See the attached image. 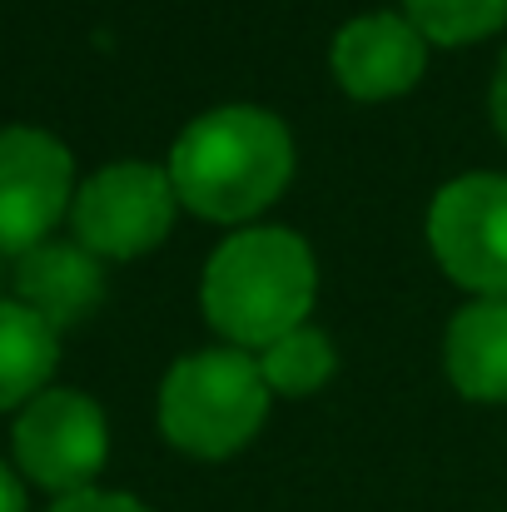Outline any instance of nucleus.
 Returning <instances> with one entry per match:
<instances>
[{
    "label": "nucleus",
    "instance_id": "obj_1",
    "mask_svg": "<svg viewBox=\"0 0 507 512\" xmlns=\"http://www.w3.org/2000/svg\"><path fill=\"white\" fill-rule=\"evenodd\" d=\"M165 170L179 209L209 224H249L289 189L294 140L259 105H219L179 130Z\"/></svg>",
    "mask_w": 507,
    "mask_h": 512
},
{
    "label": "nucleus",
    "instance_id": "obj_2",
    "mask_svg": "<svg viewBox=\"0 0 507 512\" xmlns=\"http://www.w3.org/2000/svg\"><path fill=\"white\" fill-rule=\"evenodd\" d=\"M319 294V264L314 249L279 224H249L229 234L199 284L204 319L229 348H269L289 329L309 324Z\"/></svg>",
    "mask_w": 507,
    "mask_h": 512
},
{
    "label": "nucleus",
    "instance_id": "obj_3",
    "mask_svg": "<svg viewBox=\"0 0 507 512\" xmlns=\"http://www.w3.org/2000/svg\"><path fill=\"white\" fill-rule=\"evenodd\" d=\"M269 383L259 358L244 348H199L184 353L160 383V433L179 453L219 463L234 458L269 418Z\"/></svg>",
    "mask_w": 507,
    "mask_h": 512
},
{
    "label": "nucleus",
    "instance_id": "obj_4",
    "mask_svg": "<svg viewBox=\"0 0 507 512\" xmlns=\"http://www.w3.org/2000/svg\"><path fill=\"white\" fill-rule=\"evenodd\" d=\"M174 214H179V194L169 184L165 165L120 160V165L95 170L75 189L70 229L95 259L125 264L165 244Z\"/></svg>",
    "mask_w": 507,
    "mask_h": 512
},
{
    "label": "nucleus",
    "instance_id": "obj_5",
    "mask_svg": "<svg viewBox=\"0 0 507 512\" xmlns=\"http://www.w3.org/2000/svg\"><path fill=\"white\" fill-rule=\"evenodd\" d=\"M428 249L473 299H507V174H458L428 204Z\"/></svg>",
    "mask_w": 507,
    "mask_h": 512
},
{
    "label": "nucleus",
    "instance_id": "obj_6",
    "mask_svg": "<svg viewBox=\"0 0 507 512\" xmlns=\"http://www.w3.org/2000/svg\"><path fill=\"white\" fill-rule=\"evenodd\" d=\"M15 468L65 498L80 488H95L105 458H110V423L100 413V403L80 388H45L40 398H30L15 413Z\"/></svg>",
    "mask_w": 507,
    "mask_h": 512
},
{
    "label": "nucleus",
    "instance_id": "obj_7",
    "mask_svg": "<svg viewBox=\"0 0 507 512\" xmlns=\"http://www.w3.org/2000/svg\"><path fill=\"white\" fill-rule=\"evenodd\" d=\"M75 189V155L50 130H0V254L20 259L25 249L55 239V224L75 204Z\"/></svg>",
    "mask_w": 507,
    "mask_h": 512
},
{
    "label": "nucleus",
    "instance_id": "obj_8",
    "mask_svg": "<svg viewBox=\"0 0 507 512\" xmlns=\"http://www.w3.org/2000/svg\"><path fill=\"white\" fill-rule=\"evenodd\" d=\"M329 65H334V80L343 95L368 100V105L398 100L423 80L428 40L418 35V25L408 15L368 10V15H353L348 25H338Z\"/></svg>",
    "mask_w": 507,
    "mask_h": 512
},
{
    "label": "nucleus",
    "instance_id": "obj_9",
    "mask_svg": "<svg viewBox=\"0 0 507 512\" xmlns=\"http://www.w3.org/2000/svg\"><path fill=\"white\" fill-rule=\"evenodd\" d=\"M105 259H95L80 239H45L15 259V299L35 309L50 329L85 324L105 299Z\"/></svg>",
    "mask_w": 507,
    "mask_h": 512
},
{
    "label": "nucleus",
    "instance_id": "obj_10",
    "mask_svg": "<svg viewBox=\"0 0 507 512\" xmlns=\"http://www.w3.org/2000/svg\"><path fill=\"white\" fill-rule=\"evenodd\" d=\"M443 363L468 403H507V299H473L453 314Z\"/></svg>",
    "mask_w": 507,
    "mask_h": 512
},
{
    "label": "nucleus",
    "instance_id": "obj_11",
    "mask_svg": "<svg viewBox=\"0 0 507 512\" xmlns=\"http://www.w3.org/2000/svg\"><path fill=\"white\" fill-rule=\"evenodd\" d=\"M60 363V329H50L15 294L0 299V413L40 398Z\"/></svg>",
    "mask_w": 507,
    "mask_h": 512
},
{
    "label": "nucleus",
    "instance_id": "obj_12",
    "mask_svg": "<svg viewBox=\"0 0 507 512\" xmlns=\"http://www.w3.org/2000/svg\"><path fill=\"white\" fill-rule=\"evenodd\" d=\"M334 368H338L334 343L314 324H299L284 339L259 348V373H264L269 393H279V398H309V393H319L334 378Z\"/></svg>",
    "mask_w": 507,
    "mask_h": 512
},
{
    "label": "nucleus",
    "instance_id": "obj_13",
    "mask_svg": "<svg viewBox=\"0 0 507 512\" xmlns=\"http://www.w3.org/2000/svg\"><path fill=\"white\" fill-rule=\"evenodd\" d=\"M403 15L428 45H478L507 25V0H403Z\"/></svg>",
    "mask_w": 507,
    "mask_h": 512
},
{
    "label": "nucleus",
    "instance_id": "obj_14",
    "mask_svg": "<svg viewBox=\"0 0 507 512\" xmlns=\"http://www.w3.org/2000/svg\"><path fill=\"white\" fill-rule=\"evenodd\" d=\"M50 512H155L145 508L140 498H130V493H105V488H80V493H65V498H55Z\"/></svg>",
    "mask_w": 507,
    "mask_h": 512
},
{
    "label": "nucleus",
    "instance_id": "obj_15",
    "mask_svg": "<svg viewBox=\"0 0 507 512\" xmlns=\"http://www.w3.org/2000/svg\"><path fill=\"white\" fill-rule=\"evenodd\" d=\"M488 110H493V125H498V140L507 145V50L493 70V95H488Z\"/></svg>",
    "mask_w": 507,
    "mask_h": 512
},
{
    "label": "nucleus",
    "instance_id": "obj_16",
    "mask_svg": "<svg viewBox=\"0 0 507 512\" xmlns=\"http://www.w3.org/2000/svg\"><path fill=\"white\" fill-rule=\"evenodd\" d=\"M0 512H25V488L5 463H0Z\"/></svg>",
    "mask_w": 507,
    "mask_h": 512
},
{
    "label": "nucleus",
    "instance_id": "obj_17",
    "mask_svg": "<svg viewBox=\"0 0 507 512\" xmlns=\"http://www.w3.org/2000/svg\"><path fill=\"white\" fill-rule=\"evenodd\" d=\"M0 259H5V254H0Z\"/></svg>",
    "mask_w": 507,
    "mask_h": 512
}]
</instances>
